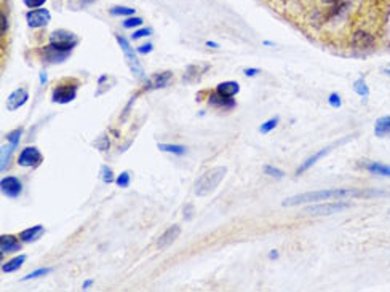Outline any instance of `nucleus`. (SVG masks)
<instances>
[{
    "label": "nucleus",
    "instance_id": "nucleus-47",
    "mask_svg": "<svg viewBox=\"0 0 390 292\" xmlns=\"http://www.w3.org/2000/svg\"><path fill=\"white\" fill-rule=\"evenodd\" d=\"M264 45L266 47H274V43L272 42H264Z\"/></svg>",
    "mask_w": 390,
    "mask_h": 292
},
{
    "label": "nucleus",
    "instance_id": "nucleus-6",
    "mask_svg": "<svg viewBox=\"0 0 390 292\" xmlns=\"http://www.w3.org/2000/svg\"><path fill=\"white\" fill-rule=\"evenodd\" d=\"M350 208V203L347 201H336V203H321V204H313V206L306 208L307 214L313 215H328V214H336L341 212L344 209Z\"/></svg>",
    "mask_w": 390,
    "mask_h": 292
},
{
    "label": "nucleus",
    "instance_id": "nucleus-18",
    "mask_svg": "<svg viewBox=\"0 0 390 292\" xmlns=\"http://www.w3.org/2000/svg\"><path fill=\"white\" fill-rule=\"evenodd\" d=\"M42 235H43V227L42 225H34V227H29V229L21 232L19 240L23 243H32V241L39 240Z\"/></svg>",
    "mask_w": 390,
    "mask_h": 292
},
{
    "label": "nucleus",
    "instance_id": "nucleus-42",
    "mask_svg": "<svg viewBox=\"0 0 390 292\" xmlns=\"http://www.w3.org/2000/svg\"><path fill=\"white\" fill-rule=\"evenodd\" d=\"M91 286H93V281H91V279H88V281H85V283L82 284V289H83V290H88Z\"/></svg>",
    "mask_w": 390,
    "mask_h": 292
},
{
    "label": "nucleus",
    "instance_id": "nucleus-15",
    "mask_svg": "<svg viewBox=\"0 0 390 292\" xmlns=\"http://www.w3.org/2000/svg\"><path fill=\"white\" fill-rule=\"evenodd\" d=\"M208 104H210L211 107H216V109H234V107L237 105V102H235L234 97L222 96V94H219L218 91H214V93L210 94Z\"/></svg>",
    "mask_w": 390,
    "mask_h": 292
},
{
    "label": "nucleus",
    "instance_id": "nucleus-2",
    "mask_svg": "<svg viewBox=\"0 0 390 292\" xmlns=\"http://www.w3.org/2000/svg\"><path fill=\"white\" fill-rule=\"evenodd\" d=\"M225 174H227V168H224V166H218V168H213L207 172H203L193 186L195 195H197V197H207V195H210L211 192H214L221 186V182L225 177Z\"/></svg>",
    "mask_w": 390,
    "mask_h": 292
},
{
    "label": "nucleus",
    "instance_id": "nucleus-19",
    "mask_svg": "<svg viewBox=\"0 0 390 292\" xmlns=\"http://www.w3.org/2000/svg\"><path fill=\"white\" fill-rule=\"evenodd\" d=\"M374 134L377 137H390V115L377 118L374 123Z\"/></svg>",
    "mask_w": 390,
    "mask_h": 292
},
{
    "label": "nucleus",
    "instance_id": "nucleus-44",
    "mask_svg": "<svg viewBox=\"0 0 390 292\" xmlns=\"http://www.w3.org/2000/svg\"><path fill=\"white\" fill-rule=\"evenodd\" d=\"M207 47H210V48H216V50L219 48L218 43H216V42H211V40H208V42H207Z\"/></svg>",
    "mask_w": 390,
    "mask_h": 292
},
{
    "label": "nucleus",
    "instance_id": "nucleus-24",
    "mask_svg": "<svg viewBox=\"0 0 390 292\" xmlns=\"http://www.w3.org/2000/svg\"><path fill=\"white\" fill-rule=\"evenodd\" d=\"M353 43L355 47H360V48H366V47H371L374 43V39L373 35H370L368 32H363V30H359L356 34L353 35Z\"/></svg>",
    "mask_w": 390,
    "mask_h": 292
},
{
    "label": "nucleus",
    "instance_id": "nucleus-21",
    "mask_svg": "<svg viewBox=\"0 0 390 292\" xmlns=\"http://www.w3.org/2000/svg\"><path fill=\"white\" fill-rule=\"evenodd\" d=\"M26 259H27L26 254H21V256H18V257L10 259L8 262H4V264H2V272H4V273H13V272H16V270H19L21 265L26 262Z\"/></svg>",
    "mask_w": 390,
    "mask_h": 292
},
{
    "label": "nucleus",
    "instance_id": "nucleus-46",
    "mask_svg": "<svg viewBox=\"0 0 390 292\" xmlns=\"http://www.w3.org/2000/svg\"><path fill=\"white\" fill-rule=\"evenodd\" d=\"M321 2H323V4H334L336 0H321Z\"/></svg>",
    "mask_w": 390,
    "mask_h": 292
},
{
    "label": "nucleus",
    "instance_id": "nucleus-38",
    "mask_svg": "<svg viewBox=\"0 0 390 292\" xmlns=\"http://www.w3.org/2000/svg\"><path fill=\"white\" fill-rule=\"evenodd\" d=\"M24 5L30 10H36V8H40L43 4L47 2V0H23Z\"/></svg>",
    "mask_w": 390,
    "mask_h": 292
},
{
    "label": "nucleus",
    "instance_id": "nucleus-11",
    "mask_svg": "<svg viewBox=\"0 0 390 292\" xmlns=\"http://www.w3.org/2000/svg\"><path fill=\"white\" fill-rule=\"evenodd\" d=\"M26 19H27L29 27L39 29V27H43L50 23L51 15L47 8H36V10H30V12L26 15Z\"/></svg>",
    "mask_w": 390,
    "mask_h": 292
},
{
    "label": "nucleus",
    "instance_id": "nucleus-14",
    "mask_svg": "<svg viewBox=\"0 0 390 292\" xmlns=\"http://www.w3.org/2000/svg\"><path fill=\"white\" fill-rule=\"evenodd\" d=\"M27 101H29L27 90L26 88H18V90H15L12 94L8 96L7 107H8V111H16V109H19L21 105H24Z\"/></svg>",
    "mask_w": 390,
    "mask_h": 292
},
{
    "label": "nucleus",
    "instance_id": "nucleus-20",
    "mask_svg": "<svg viewBox=\"0 0 390 292\" xmlns=\"http://www.w3.org/2000/svg\"><path fill=\"white\" fill-rule=\"evenodd\" d=\"M216 91H218L219 94H222V96L234 97V96H237L238 93H240V85H238L237 82H234V80L222 82V83H219L218 86H216Z\"/></svg>",
    "mask_w": 390,
    "mask_h": 292
},
{
    "label": "nucleus",
    "instance_id": "nucleus-13",
    "mask_svg": "<svg viewBox=\"0 0 390 292\" xmlns=\"http://www.w3.org/2000/svg\"><path fill=\"white\" fill-rule=\"evenodd\" d=\"M21 240H18V238L15 235H2L0 236V257L4 259V256L7 252H16L21 249Z\"/></svg>",
    "mask_w": 390,
    "mask_h": 292
},
{
    "label": "nucleus",
    "instance_id": "nucleus-8",
    "mask_svg": "<svg viewBox=\"0 0 390 292\" xmlns=\"http://www.w3.org/2000/svg\"><path fill=\"white\" fill-rule=\"evenodd\" d=\"M352 137H345V139H341V140H336V142L334 144H331V145H327V147H323L321 150H318V152L315 154V155H312V157H309L306 161H304V163H302L299 168H298V171H296V174L299 176V174H302V172H306L307 169H310L313 165H315L317 163V161L318 160H321L323 157H327L330 152H331V150H334L336 147H338V145H341V144H344V142H347V140H350Z\"/></svg>",
    "mask_w": 390,
    "mask_h": 292
},
{
    "label": "nucleus",
    "instance_id": "nucleus-32",
    "mask_svg": "<svg viewBox=\"0 0 390 292\" xmlns=\"http://www.w3.org/2000/svg\"><path fill=\"white\" fill-rule=\"evenodd\" d=\"M21 136H23V129H21V128H18V129H15V131H12V133H10V134L7 136V139H8V142L12 144V145L18 147Z\"/></svg>",
    "mask_w": 390,
    "mask_h": 292
},
{
    "label": "nucleus",
    "instance_id": "nucleus-16",
    "mask_svg": "<svg viewBox=\"0 0 390 292\" xmlns=\"http://www.w3.org/2000/svg\"><path fill=\"white\" fill-rule=\"evenodd\" d=\"M179 233H181V227H179V225H171L170 229L158 238V241H157V249H165V247H170L173 243L178 240Z\"/></svg>",
    "mask_w": 390,
    "mask_h": 292
},
{
    "label": "nucleus",
    "instance_id": "nucleus-28",
    "mask_svg": "<svg viewBox=\"0 0 390 292\" xmlns=\"http://www.w3.org/2000/svg\"><path fill=\"white\" fill-rule=\"evenodd\" d=\"M111 15L114 16H133L135 15V10L129 8V7H114L111 8Z\"/></svg>",
    "mask_w": 390,
    "mask_h": 292
},
{
    "label": "nucleus",
    "instance_id": "nucleus-12",
    "mask_svg": "<svg viewBox=\"0 0 390 292\" xmlns=\"http://www.w3.org/2000/svg\"><path fill=\"white\" fill-rule=\"evenodd\" d=\"M72 51H64V50H59L56 47H53L51 43L48 47L42 48V58L45 62H50V64H58V62H62L66 61L69 56H71Z\"/></svg>",
    "mask_w": 390,
    "mask_h": 292
},
{
    "label": "nucleus",
    "instance_id": "nucleus-26",
    "mask_svg": "<svg viewBox=\"0 0 390 292\" xmlns=\"http://www.w3.org/2000/svg\"><path fill=\"white\" fill-rule=\"evenodd\" d=\"M353 90L355 93L362 96V97H368L370 96V88H368V85L365 82V79H359L355 83H353Z\"/></svg>",
    "mask_w": 390,
    "mask_h": 292
},
{
    "label": "nucleus",
    "instance_id": "nucleus-23",
    "mask_svg": "<svg viewBox=\"0 0 390 292\" xmlns=\"http://www.w3.org/2000/svg\"><path fill=\"white\" fill-rule=\"evenodd\" d=\"M363 166L370 172H373V174L390 177V166H387V165L377 163V161H370V163H365Z\"/></svg>",
    "mask_w": 390,
    "mask_h": 292
},
{
    "label": "nucleus",
    "instance_id": "nucleus-45",
    "mask_svg": "<svg viewBox=\"0 0 390 292\" xmlns=\"http://www.w3.org/2000/svg\"><path fill=\"white\" fill-rule=\"evenodd\" d=\"M278 251H270V254H269V259H272V261H275V259H278Z\"/></svg>",
    "mask_w": 390,
    "mask_h": 292
},
{
    "label": "nucleus",
    "instance_id": "nucleus-33",
    "mask_svg": "<svg viewBox=\"0 0 390 292\" xmlns=\"http://www.w3.org/2000/svg\"><path fill=\"white\" fill-rule=\"evenodd\" d=\"M109 147H111V140H109V137H107L106 134H103L100 139H98L96 149H98V150H101V152H107V150H109Z\"/></svg>",
    "mask_w": 390,
    "mask_h": 292
},
{
    "label": "nucleus",
    "instance_id": "nucleus-36",
    "mask_svg": "<svg viewBox=\"0 0 390 292\" xmlns=\"http://www.w3.org/2000/svg\"><path fill=\"white\" fill-rule=\"evenodd\" d=\"M150 34H152V29H150V27H141L136 32H133L132 39L133 40H139V39H143V37H149Z\"/></svg>",
    "mask_w": 390,
    "mask_h": 292
},
{
    "label": "nucleus",
    "instance_id": "nucleus-41",
    "mask_svg": "<svg viewBox=\"0 0 390 292\" xmlns=\"http://www.w3.org/2000/svg\"><path fill=\"white\" fill-rule=\"evenodd\" d=\"M243 74L246 75V77H256V75L261 74V70L256 69V67H250V69H245V70H243Z\"/></svg>",
    "mask_w": 390,
    "mask_h": 292
},
{
    "label": "nucleus",
    "instance_id": "nucleus-10",
    "mask_svg": "<svg viewBox=\"0 0 390 292\" xmlns=\"http://www.w3.org/2000/svg\"><path fill=\"white\" fill-rule=\"evenodd\" d=\"M0 190L8 198H18L23 193V184L15 176H7L0 180Z\"/></svg>",
    "mask_w": 390,
    "mask_h": 292
},
{
    "label": "nucleus",
    "instance_id": "nucleus-29",
    "mask_svg": "<svg viewBox=\"0 0 390 292\" xmlns=\"http://www.w3.org/2000/svg\"><path fill=\"white\" fill-rule=\"evenodd\" d=\"M141 24H143V18H139V16H129V18H126L123 23H122V26L126 27V29L139 27Z\"/></svg>",
    "mask_w": 390,
    "mask_h": 292
},
{
    "label": "nucleus",
    "instance_id": "nucleus-30",
    "mask_svg": "<svg viewBox=\"0 0 390 292\" xmlns=\"http://www.w3.org/2000/svg\"><path fill=\"white\" fill-rule=\"evenodd\" d=\"M101 179H103V182H106V184H111V182H114V171L107 166V165H103L101 166Z\"/></svg>",
    "mask_w": 390,
    "mask_h": 292
},
{
    "label": "nucleus",
    "instance_id": "nucleus-49",
    "mask_svg": "<svg viewBox=\"0 0 390 292\" xmlns=\"http://www.w3.org/2000/svg\"><path fill=\"white\" fill-rule=\"evenodd\" d=\"M388 214H390V208H388Z\"/></svg>",
    "mask_w": 390,
    "mask_h": 292
},
{
    "label": "nucleus",
    "instance_id": "nucleus-22",
    "mask_svg": "<svg viewBox=\"0 0 390 292\" xmlns=\"http://www.w3.org/2000/svg\"><path fill=\"white\" fill-rule=\"evenodd\" d=\"M15 145L8 144V145H2V149H0V169L2 171H7L10 161H12V157H13V152H15Z\"/></svg>",
    "mask_w": 390,
    "mask_h": 292
},
{
    "label": "nucleus",
    "instance_id": "nucleus-48",
    "mask_svg": "<svg viewBox=\"0 0 390 292\" xmlns=\"http://www.w3.org/2000/svg\"><path fill=\"white\" fill-rule=\"evenodd\" d=\"M384 74H385V75H390V67H387V69H384Z\"/></svg>",
    "mask_w": 390,
    "mask_h": 292
},
{
    "label": "nucleus",
    "instance_id": "nucleus-9",
    "mask_svg": "<svg viewBox=\"0 0 390 292\" xmlns=\"http://www.w3.org/2000/svg\"><path fill=\"white\" fill-rule=\"evenodd\" d=\"M173 80V72L171 70H164L154 74L152 77H149L144 82V91H154V90H160L168 86Z\"/></svg>",
    "mask_w": 390,
    "mask_h": 292
},
{
    "label": "nucleus",
    "instance_id": "nucleus-25",
    "mask_svg": "<svg viewBox=\"0 0 390 292\" xmlns=\"http://www.w3.org/2000/svg\"><path fill=\"white\" fill-rule=\"evenodd\" d=\"M158 150H161V152H167V154H173V155H186L187 149L184 145H178V144H164L160 142L157 144Z\"/></svg>",
    "mask_w": 390,
    "mask_h": 292
},
{
    "label": "nucleus",
    "instance_id": "nucleus-37",
    "mask_svg": "<svg viewBox=\"0 0 390 292\" xmlns=\"http://www.w3.org/2000/svg\"><path fill=\"white\" fill-rule=\"evenodd\" d=\"M328 104H330L331 107H334V109H339V107L342 105L341 96H339L338 93H331V94H330V97H328Z\"/></svg>",
    "mask_w": 390,
    "mask_h": 292
},
{
    "label": "nucleus",
    "instance_id": "nucleus-1",
    "mask_svg": "<svg viewBox=\"0 0 390 292\" xmlns=\"http://www.w3.org/2000/svg\"><path fill=\"white\" fill-rule=\"evenodd\" d=\"M385 192L374 190V189H331V190H317V192H306L299 193L295 197H289L283 200V206H299V204L307 203H318L334 198H374V197H384Z\"/></svg>",
    "mask_w": 390,
    "mask_h": 292
},
{
    "label": "nucleus",
    "instance_id": "nucleus-17",
    "mask_svg": "<svg viewBox=\"0 0 390 292\" xmlns=\"http://www.w3.org/2000/svg\"><path fill=\"white\" fill-rule=\"evenodd\" d=\"M210 69L208 64H192V66L187 67L186 74H184L182 80L186 83H193V82H199L202 79V75Z\"/></svg>",
    "mask_w": 390,
    "mask_h": 292
},
{
    "label": "nucleus",
    "instance_id": "nucleus-40",
    "mask_svg": "<svg viewBox=\"0 0 390 292\" xmlns=\"http://www.w3.org/2000/svg\"><path fill=\"white\" fill-rule=\"evenodd\" d=\"M8 32V15L5 10H2V35Z\"/></svg>",
    "mask_w": 390,
    "mask_h": 292
},
{
    "label": "nucleus",
    "instance_id": "nucleus-27",
    "mask_svg": "<svg viewBox=\"0 0 390 292\" xmlns=\"http://www.w3.org/2000/svg\"><path fill=\"white\" fill-rule=\"evenodd\" d=\"M278 122H280L278 117L270 118V120L264 122L261 126H259V131H261L263 134H267V133H270V131H274V129L277 128V125H278Z\"/></svg>",
    "mask_w": 390,
    "mask_h": 292
},
{
    "label": "nucleus",
    "instance_id": "nucleus-35",
    "mask_svg": "<svg viewBox=\"0 0 390 292\" xmlns=\"http://www.w3.org/2000/svg\"><path fill=\"white\" fill-rule=\"evenodd\" d=\"M129 180H132V177H129V172L128 171H123L120 176H118L117 179H115V182H117V186L120 187V189H125V187H128L129 186Z\"/></svg>",
    "mask_w": 390,
    "mask_h": 292
},
{
    "label": "nucleus",
    "instance_id": "nucleus-31",
    "mask_svg": "<svg viewBox=\"0 0 390 292\" xmlns=\"http://www.w3.org/2000/svg\"><path fill=\"white\" fill-rule=\"evenodd\" d=\"M264 172L267 176H272V177H275V179H281L285 176V172L281 171V169H278V168H275V166H270V165H266L264 166Z\"/></svg>",
    "mask_w": 390,
    "mask_h": 292
},
{
    "label": "nucleus",
    "instance_id": "nucleus-3",
    "mask_svg": "<svg viewBox=\"0 0 390 292\" xmlns=\"http://www.w3.org/2000/svg\"><path fill=\"white\" fill-rule=\"evenodd\" d=\"M117 43L120 45L122 51L125 53V59H126V64L129 66V69H132V72L135 74V77L141 82H146L147 77H146V72L143 69V66H141L139 62V58H138V51H135L132 48V45H129V42L123 37V35H117Z\"/></svg>",
    "mask_w": 390,
    "mask_h": 292
},
{
    "label": "nucleus",
    "instance_id": "nucleus-5",
    "mask_svg": "<svg viewBox=\"0 0 390 292\" xmlns=\"http://www.w3.org/2000/svg\"><path fill=\"white\" fill-rule=\"evenodd\" d=\"M79 91V82L71 85H58L51 93V101L55 104H69L77 97Z\"/></svg>",
    "mask_w": 390,
    "mask_h": 292
},
{
    "label": "nucleus",
    "instance_id": "nucleus-43",
    "mask_svg": "<svg viewBox=\"0 0 390 292\" xmlns=\"http://www.w3.org/2000/svg\"><path fill=\"white\" fill-rule=\"evenodd\" d=\"M47 83V72L42 70L40 72V85H45Z\"/></svg>",
    "mask_w": 390,
    "mask_h": 292
},
{
    "label": "nucleus",
    "instance_id": "nucleus-34",
    "mask_svg": "<svg viewBox=\"0 0 390 292\" xmlns=\"http://www.w3.org/2000/svg\"><path fill=\"white\" fill-rule=\"evenodd\" d=\"M50 272H51V268H39V270H36V272H32V273H29L27 276H24L23 281H30V279L40 278V276H45V275H48Z\"/></svg>",
    "mask_w": 390,
    "mask_h": 292
},
{
    "label": "nucleus",
    "instance_id": "nucleus-4",
    "mask_svg": "<svg viewBox=\"0 0 390 292\" xmlns=\"http://www.w3.org/2000/svg\"><path fill=\"white\" fill-rule=\"evenodd\" d=\"M50 43L64 51H72L79 45V37L68 29H56L50 34Z\"/></svg>",
    "mask_w": 390,
    "mask_h": 292
},
{
    "label": "nucleus",
    "instance_id": "nucleus-7",
    "mask_svg": "<svg viewBox=\"0 0 390 292\" xmlns=\"http://www.w3.org/2000/svg\"><path fill=\"white\" fill-rule=\"evenodd\" d=\"M43 155L37 147H26L21 150V154L18 157V165L24 168H37L42 165Z\"/></svg>",
    "mask_w": 390,
    "mask_h": 292
},
{
    "label": "nucleus",
    "instance_id": "nucleus-39",
    "mask_svg": "<svg viewBox=\"0 0 390 292\" xmlns=\"http://www.w3.org/2000/svg\"><path fill=\"white\" fill-rule=\"evenodd\" d=\"M152 50H154V45L150 42H147V43H144V45H141L136 51L139 53V55H149Z\"/></svg>",
    "mask_w": 390,
    "mask_h": 292
}]
</instances>
